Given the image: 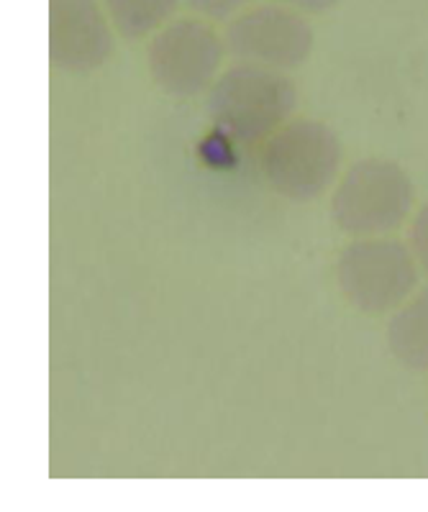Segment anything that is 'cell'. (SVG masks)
I'll return each instance as SVG.
<instances>
[{"instance_id": "6da1fadb", "label": "cell", "mask_w": 428, "mask_h": 512, "mask_svg": "<svg viewBox=\"0 0 428 512\" xmlns=\"http://www.w3.org/2000/svg\"><path fill=\"white\" fill-rule=\"evenodd\" d=\"M413 203V182L398 162L382 157L359 159L336 180L331 221L352 239L390 236L408 223Z\"/></svg>"}, {"instance_id": "7a4b0ae2", "label": "cell", "mask_w": 428, "mask_h": 512, "mask_svg": "<svg viewBox=\"0 0 428 512\" xmlns=\"http://www.w3.org/2000/svg\"><path fill=\"white\" fill-rule=\"evenodd\" d=\"M421 269L408 244L375 236L354 239L339 254L336 285L354 310L372 318L393 315L418 290Z\"/></svg>"}, {"instance_id": "3957f363", "label": "cell", "mask_w": 428, "mask_h": 512, "mask_svg": "<svg viewBox=\"0 0 428 512\" xmlns=\"http://www.w3.org/2000/svg\"><path fill=\"white\" fill-rule=\"evenodd\" d=\"M259 169L272 190L285 198H318L339 180V136L318 121L282 123L262 141Z\"/></svg>"}, {"instance_id": "277c9868", "label": "cell", "mask_w": 428, "mask_h": 512, "mask_svg": "<svg viewBox=\"0 0 428 512\" xmlns=\"http://www.w3.org/2000/svg\"><path fill=\"white\" fill-rule=\"evenodd\" d=\"M293 95L267 77H229L213 98V113L241 141H264L285 123Z\"/></svg>"}, {"instance_id": "5b68a950", "label": "cell", "mask_w": 428, "mask_h": 512, "mask_svg": "<svg viewBox=\"0 0 428 512\" xmlns=\"http://www.w3.org/2000/svg\"><path fill=\"white\" fill-rule=\"evenodd\" d=\"M390 354L413 372L428 369V287L413 292L387 323Z\"/></svg>"}, {"instance_id": "8992f818", "label": "cell", "mask_w": 428, "mask_h": 512, "mask_svg": "<svg viewBox=\"0 0 428 512\" xmlns=\"http://www.w3.org/2000/svg\"><path fill=\"white\" fill-rule=\"evenodd\" d=\"M408 249H411L421 274L428 280V203L421 205L416 210V216L411 218V226H408Z\"/></svg>"}]
</instances>
